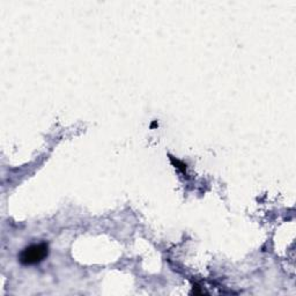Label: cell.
I'll use <instances>...</instances> for the list:
<instances>
[{
  "mask_svg": "<svg viewBox=\"0 0 296 296\" xmlns=\"http://www.w3.org/2000/svg\"><path fill=\"white\" fill-rule=\"evenodd\" d=\"M156 126H157V121H153V123H152V125H150V127H152V129H154V127H156Z\"/></svg>",
  "mask_w": 296,
  "mask_h": 296,
  "instance_id": "3957f363",
  "label": "cell"
},
{
  "mask_svg": "<svg viewBox=\"0 0 296 296\" xmlns=\"http://www.w3.org/2000/svg\"><path fill=\"white\" fill-rule=\"evenodd\" d=\"M171 159V162L175 164L176 167L179 169V170H182V173H185V169H186V164H184L183 162H180V161H178V160H176L175 161V159L174 157H170Z\"/></svg>",
  "mask_w": 296,
  "mask_h": 296,
  "instance_id": "7a4b0ae2",
  "label": "cell"
},
{
  "mask_svg": "<svg viewBox=\"0 0 296 296\" xmlns=\"http://www.w3.org/2000/svg\"><path fill=\"white\" fill-rule=\"evenodd\" d=\"M48 255H49L48 243L42 242L37 244H31L20 252L19 261L22 265H35L43 261L48 257Z\"/></svg>",
  "mask_w": 296,
  "mask_h": 296,
  "instance_id": "6da1fadb",
  "label": "cell"
}]
</instances>
